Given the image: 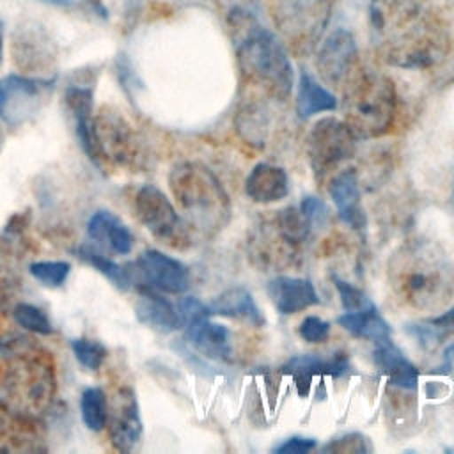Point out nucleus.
<instances>
[{
    "instance_id": "obj_34",
    "label": "nucleus",
    "mask_w": 454,
    "mask_h": 454,
    "mask_svg": "<svg viewBox=\"0 0 454 454\" xmlns=\"http://www.w3.org/2000/svg\"><path fill=\"white\" fill-rule=\"evenodd\" d=\"M332 280L340 294V301H342V309L344 312H353V310H360L365 307H371V300L365 296V293L355 286H351L349 282H344L342 278H339L337 275H332Z\"/></svg>"
},
{
    "instance_id": "obj_45",
    "label": "nucleus",
    "mask_w": 454,
    "mask_h": 454,
    "mask_svg": "<svg viewBox=\"0 0 454 454\" xmlns=\"http://www.w3.org/2000/svg\"><path fill=\"white\" fill-rule=\"evenodd\" d=\"M2 140H4V135H2V131H0V145H2Z\"/></svg>"
},
{
    "instance_id": "obj_12",
    "label": "nucleus",
    "mask_w": 454,
    "mask_h": 454,
    "mask_svg": "<svg viewBox=\"0 0 454 454\" xmlns=\"http://www.w3.org/2000/svg\"><path fill=\"white\" fill-rule=\"evenodd\" d=\"M358 67V48L353 34L346 28H335L321 43L316 55V69L321 80L342 89Z\"/></svg>"
},
{
    "instance_id": "obj_44",
    "label": "nucleus",
    "mask_w": 454,
    "mask_h": 454,
    "mask_svg": "<svg viewBox=\"0 0 454 454\" xmlns=\"http://www.w3.org/2000/svg\"><path fill=\"white\" fill-rule=\"evenodd\" d=\"M44 2H50V4H55V5H67V4H71V0H44Z\"/></svg>"
},
{
    "instance_id": "obj_6",
    "label": "nucleus",
    "mask_w": 454,
    "mask_h": 454,
    "mask_svg": "<svg viewBox=\"0 0 454 454\" xmlns=\"http://www.w3.org/2000/svg\"><path fill=\"white\" fill-rule=\"evenodd\" d=\"M57 390L55 372L35 353L12 358L0 383V401L12 413L35 417L53 401Z\"/></svg>"
},
{
    "instance_id": "obj_9",
    "label": "nucleus",
    "mask_w": 454,
    "mask_h": 454,
    "mask_svg": "<svg viewBox=\"0 0 454 454\" xmlns=\"http://www.w3.org/2000/svg\"><path fill=\"white\" fill-rule=\"evenodd\" d=\"M355 135L346 122L335 117L319 119L307 140V153L312 165V172L321 181L340 161L355 154Z\"/></svg>"
},
{
    "instance_id": "obj_5",
    "label": "nucleus",
    "mask_w": 454,
    "mask_h": 454,
    "mask_svg": "<svg viewBox=\"0 0 454 454\" xmlns=\"http://www.w3.org/2000/svg\"><path fill=\"white\" fill-rule=\"evenodd\" d=\"M172 195L190 225L200 231H218L229 218V197L215 174L200 163L184 161L168 176Z\"/></svg>"
},
{
    "instance_id": "obj_8",
    "label": "nucleus",
    "mask_w": 454,
    "mask_h": 454,
    "mask_svg": "<svg viewBox=\"0 0 454 454\" xmlns=\"http://www.w3.org/2000/svg\"><path fill=\"white\" fill-rule=\"evenodd\" d=\"M133 209L138 222L160 243L176 250L190 247L192 238L186 222L160 188L153 184L140 186L133 197Z\"/></svg>"
},
{
    "instance_id": "obj_2",
    "label": "nucleus",
    "mask_w": 454,
    "mask_h": 454,
    "mask_svg": "<svg viewBox=\"0 0 454 454\" xmlns=\"http://www.w3.org/2000/svg\"><path fill=\"white\" fill-rule=\"evenodd\" d=\"M388 278L399 301L415 310H438L454 296V264L429 239L399 247L388 261Z\"/></svg>"
},
{
    "instance_id": "obj_22",
    "label": "nucleus",
    "mask_w": 454,
    "mask_h": 454,
    "mask_svg": "<svg viewBox=\"0 0 454 454\" xmlns=\"http://www.w3.org/2000/svg\"><path fill=\"white\" fill-rule=\"evenodd\" d=\"M245 192L254 202L261 204L282 200L289 193L287 174L280 167L257 163L245 181Z\"/></svg>"
},
{
    "instance_id": "obj_11",
    "label": "nucleus",
    "mask_w": 454,
    "mask_h": 454,
    "mask_svg": "<svg viewBox=\"0 0 454 454\" xmlns=\"http://www.w3.org/2000/svg\"><path fill=\"white\" fill-rule=\"evenodd\" d=\"M96 163L108 161L115 167H133L138 160V140L128 121L114 112L101 110L94 115Z\"/></svg>"
},
{
    "instance_id": "obj_40",
    "label": "nucleus",
    "mask_w": 454,
    "mask_h": 454,
    "mask_svg": "<svg viewBox=\"0 0 454 454\" xmlns=\"http://www.w3.org/2000/svg\"><path fill=\"white\" fill-rule=\"evenodd\" d=\"M316 447V442L312 438H301V436H293L280 443L275 450L278 454H303L309 452Z\"/></svg>"
},
{
    "instance_id": "obj_14",
    "label": "nucleus",
    "mask_w": 454,
    "mask_h": 454,
    "mask_svg": "<svg viewBox=\"0 0 454 454\" xmlns=\"http://www.w3.org/2000/svg\"><path fill=\"white\" fill-rule=\"evenodd\" d=\"M135 277H140L147 287L165 291V293H183L190 286V271L188 268L154 248L145 250L138 255L133 264Z\"/></svg>"
},
{
    "instance_id": "obj_7",
    "label": "nucleus",
    "mask_w": 454,
    "mask_h": 454,
    "mask_svg": "<svg viewBox=\"0 0 454 454\" xmlns=\"http://www.w3.org/2000/svg\"><path fill=\"white\" fill-rule=\"evenodd\" d=\"M335 0H273L271 18L293 53L307 55L321 41Z\"/></svg>"
},
{
    "instance_id": "obj_38",
    "label": "nucleus",
    "mask_w": 454,
    "mask_h": 454,
    "mask_svg": "<svg viewBox=\"0 0 454 454\" xmlns=\"http://www.w3.org/2000/svg\"><path fill=\"white\" fill-rule=\"evenodd\" d=\"M323 450L325 452H342V454L356 452L358 454V452H369L371 447H369L367 440L362 434L349 433V434H344L337 440H332L328 445L323 447Z\"/></svg>"
},
{
    "instance_id": "obj_42",
    "label": "nucleus",
    "mask_w": 454,
    "mask_h": 454,
    "mask_svg": "<svg viewBox=\"0 0 454 454\" xmlns=\"http://www.w3.org/2000/svg\"><path fill=\"white\" fill-rule=\"evenodd\" d=\"M445 360H447L449 364L454 362V344H450V346L447 348V351H445Z\"/></svg>"
},
{
    "instance_id": "obj_25",
    "label": "nucleus",
    "mask_w": 454,
    "mask_h": 454,
    "mask_svg": "<svg viewBox=\"0 0 454 454\" xmlns=\"http://www.w3.org/2000/svg\"><path fill=\"white\" fill-rule=\"evenodd\" d=\"M337 323L348 330L351 335L371 340L374 344H381L390 340V326L387 321L378 314L376 307H365L353 312H344Z\"/></svg>"
},
{
    "instance_id": "obj_37",
    "label": "nucleus",
    "mask_w": 454,
    "mask_h": 454,
    "mask_svg": "<svg viewBox=\"0 0 454 454\" xmlns=\"http://www.w3.org/2000/svg\"><path fill=\"white\" fill-rule=\"evenodd\" d=\"M300 211L307 218V222L310 223L312 229L314 227H323L328 222V207L317 197H312V195L303 197V200L300 204Z\"/></svg>"
},
{
    "instance_id": "obj_17",
    "label": "nucleus",
    "mask_w": 454,
    "mask_h": 454,
    "mask_svg": "<svg viewBox=\"0 0 454 454\" xmlns=\"http://www.w3.org/2000/svg\"><path fill=\"white\" fill-rule=\"evenodd\" d=\"M268 294L280 314H296L319 303L312 282L300 277H277L270 280Z\"/></svg>"
},
{
    "instance_id": "obj_3",
    "label": "nucleus",
    "mask_w": 454,
    "mask_h": 454,
    "mask_svg": "<svg viewBox=\"0 0 454 454\" xmlns=\"http://www.w3.org/2000/svg\"><path fill=\"white\" fill-rule=\"evenodd\" d=\"M231 27L243 87L257 98L286 101L293 89V66L284 44L250 12L236 9Z\"/></svg>"
},
{
    "instance_id": "obj_27",
    "label": "nucleus",
    "mask_w": 454,
    "mask_h": 454,
    "mask_svg": "<svg viewBox=\"0 0 454 454\" xmlns=\"http://www.w3.org/2000/svg\"><path fill=\"white\" fill-rule=\"evenodd\" d=\"M284 369L293 372L298 381H303L305 378L309 381L310 376H314V374L340 376V374L348 372L349 362L344 353H333L328 358H323L319 355H300V356L291 358Z\"/></svg>"
},
{
    "instance_id": "obj_24",
    "label": "nucleus",
    "mask_w": 454,
    "mask_h": 454,
    "mask_svg": "<svg viewBox=\"0 0 454 454\" xmlns=\"http://www.w3.org/2000/svg\"><path fill=\"white\" fill-rule=\"evenodd\" d=\"M207 309H209V314L241 319L254 326L264 325V317L259 307L255 305L252 294L245 287H231L223 291L207 305Z\"/></svg>"
},
{
    "instance_id": "obj_32",
    "label": "nucleus",
    "mask_w": 454,
    "mask_h": 454,
    "mask_svg": "<svg viewBox=\"0 0 454 454\" xmlns=\"http://www.w3.org/2000/svg\"><path fill=\"white\" fill-rule=\"evenodd\" d=\"M28 271L44 287H60L69 277L71 264L66 261H35Z\"/></svg>"
},
{
    "instance_id": "obj_20",
    "label": "nucleus",
    "mask_w": 454,
    "mask_h": 454,
    "mask_svg": "<svg viewBox=\"0 0 454 454\" xmlns=\"http://www.w3.org/2000/svg\"><path fill=\"white\" fill-rule=\"evenodd\" d=\"M328 192L333 199L339 216L353 229H364L365 215L360 207V184L356 172L353 168H346L335 174L330 181Z\"/></svg>"
},
{
    "instance_id": "obj_21",
    "label": "nucleus",
    "mask_w": 454,
    "mask_h": 454,
    "mask_svg": "<svg viewBox=\"0 0 454 454\" xmlns=\"http://www.w3.org/2000/svg\"><path fill=\"white\" fill-rule=\"evenodd\" d=\"M135 314L140 323L160 333L174 332L181 325L177 307L161 296L158 289L147 286L140 291V296L135 303Z\"/></svg>"
},
{
    "instance_id": "obj_31",
    "label": "nucleus",
    "mask_w": 454,
    "mask_h": 454,
    "mask_svg": "<svg viewBox=\"0 0 454 454\" xmlns=\"http://www.w3.org/2000/svg\"><path fill=\"white\" fill-rule=\"evenodd\" d=\"M12 317L18 323V326H21L27 332L43 333V335H48L53 332V326L48 316L32 303H25V301L16 303L12 309Z\"/></svg>"
},
{
    "instance_id": "obj_41",
    "label": "nucleus",
    "mask_w": 454,
    "mask_h": 454,
    "mask_svg": "<svg viewBox=\"0 0 454 454\" xmlns=\"http://www.w3.org/2000/svg\"><path fill=\"white\" fill-rule=\"evenodd\" d=\"M11 426V419H9V410L5 408V404L0 401V440L7 434Z\"/></svg>"
},
{
    "instance_id": "obj_29",
    "label": "nucleus",
    "mask_w": 454,
    "mask_h": 454,
    "mask_svg": "<svg viewBox=\"0 0 454 454\" xmlns=\"http://www.w3.org/2000/svg\"><path fill=\"white\" fill-rule=\"evenodd\" d=\"M82 420L90 431H103L108 419V399L99 387H87L80 397Z\"/></svg>"
},
{
    "instance_id": "obj_26",
    "label": "nucleus",
    "mask_w": 454,
    "mask_h": 454,
    "mask_svg": "<svg viewBox=\"0 0 454 454\" xmlns=\"http://www.w3.org/2000/svg\"><path fill=\"white\" fill-rule=\"evenodd\" d=\"M335 96L325 89L309 71L300 73L298 92H296V112L301 119H309L321 112L335 110Z\"/></svg>"
},
{
    "instance_id": "obj_16",
    "label": "nucleus",
    "mask_w": 454,
    "mask_h": 454,
    "mask_svg": "<svg viewBox=\"0 0 454 454\" xmlns=\"http://www.w3.org/2000/svg\"><path fill=\"white\" fill-rule=\"evenodd\" d=\"M66 105L74 121L76 138L83 153L96 163V144H94V89L92 85L74 83L66 89Z\"/></svg>"
},
{
    "instance_id": "obj_15",
    "label": "nucleus",
    "mask_w": 454,
    "mask_h": 454,
    "mask_svg": "<svg viewBox=\"0 0 454 454\" xmlns=\"http://www.w3.org/2000/svg\"><path fill=\"white\" fill-rule=\"evenodd\" d=\"M12 60L27 73H41L53 60V43L44 35L41 27H25L12 34Z\"/></svg>"
},
{
    "instance_id": "obj_39",
    "label": "nucleus",
    "mask_w": 454,
    "mask_h": 454,
    "mask_svg": "<svg viewBox=\"0 0 454 454\" xmlns=\"http://www.w3.org/2000/svg\"><path fill=\"white\" fill-rule=\"evenodd\" d=\"M177 312H179L181 323H184V325H188V323H192V321H195V319H199V317L211 316L207 305H204L202 301H199V300L193 298V296L183 298V300L177 303Z\"/></svg>"
},
{
    "instance_id": "obj_28",
    "label": "nucleus",
    "mask_w": 454,
    "mask_h": 454,
    "mask_svg": "<svg viewBox=\"0 0 454 454\" xmlns=\"http://www.w3.org/2000/svg\"><path fill=\"white\" fill-rule=\"evenodd\" d=\"M78 257L87 261L90 266H94L99 273H103L115 287L119 289H129V286L135 280V273L133 270H124L122 266H119L117 262H114L112 259H108L106 255H103L101 252H98L96 248L89 247V245H82L78 248Z\"/></svg>"
},
{
    "instance_id": "obj_10",
    "label": "nucleus",
    "mask_w": 454,
    "mask_h": 454,
    "mask_svg": "<svg viewBox=\"0 0 454 454\" xmlns=\"http://www.w3.org/2000/svg\"><path fill=\"white\" fill-rule=\"evenodd\" d=\"M55 78L7 74L0 80V119L16 128L27 122L53 89Z\"/></svg>"
},
{
    "instance_id": "obj_36",
    "label": "nucleus",
    "mask_w": 454,
    "mask_h": 454,
    "mask_svg": "<svg viewBox=\"0 0 454 454\" xmlns=\"http://www.w3.org/2000/svg\"><path fill=\"white\" fill-rule=\"evenodd\" d=\"M300 337L307 342H325L330 335V323H326L325 319L317 317V316H307L301 323H300Z\"/></svg>"
},
{
    "instance_id": "obj_43",
    "label": "nucleus",
    "mask_w": 454,
    "mask_h": 454,
    "mask_svg": "<svg viewBox=\"0 0 454 454\" xmlns=\"http://www.w3.org/2000/svg\"><path fill=\"white\" fill-rule=\"evenodd\" d=\"M2 55H4V23L0 20V66H2Z\"/></svg>"
},
{
    "instance_id": "obj_23",
    "label": "nucleus",
    "mask_w": 454,
    "mask_h": 454,
    "mask_svg": "<svg viewBox=\"0 0 454 454\" xmlns=\"http://www.w3.org/2000/svg\"><path fill=\"white\" fill-rule=\"evenodd\" d=\"M374 364L388 378V381L403 390H413L419 381V369L401 353L392 340L376 344Z\"/></svg>"
},
{
    "instance_id": "obj_33",
    "label": "nucleus",
    "mask_w": 454,
    "mask_h": 454,
    "mask_svg": "<svg viewBox=\"0 0 454 454\" xmlns=\"http://www.w3.org/2000/svg\"><path fill=\"white\" fill-rule=\"evenodd\" d=\"M71 348L78 364L87 371H98L108 355L106 348L101 342L87 337L73 339Z\"/></svg>"
},
{
    "instance_id": "obj_35",
    "label": "nucleus",
    "mask_w": 454,
    "mask_h": 454,
    "mask_svg": "<svg viewBox=\"0 0 454 454\" xmlns=\"http://www.w3.org/2000/svg\"><path fill=\"white\" fill-rule=\"evenodd\" d=\"M35 353L34 339L21 333H5L0 337V355L7 358H20Z\"/></svg>"
},
{
    "instance_id": "obj_4",
    "label": "nucleus",
    "mask_w": 454,
    "mask_h": 454,
    "mask_svg": "<svg viewBox=\"0 0 454 454\" xmlns=\"http://www.w3.org/2000/svg\"><path fill=\"white\" fill-rule=\"evenodd\" d=\"M344 122L356 138L385 135L397 114L394 82L369 67H356L342 87Z\"/></svg>"
},
{
    "instance_id": "obj_1",
    "label": "nucleus",
    "mask_w": 454,
    "mask_h": 454,
    "mask_svg": "<svg viewBox=\"0 0 454 454\" xmlns=\"http://www.w3.org/2000/svg\"><path fill=\"white\" fill-rule=\"evenodd\" d=\"M369 21L378 51L390 66L427 69L449 53L443 20L417 0H372Z\"/></svg>"
},
{
    "instance_id": "obj_18",
    "label": "nucleus",
    "mask_w": 454,
    "mask_h": 454,
    "mask_svg": "<svg viewBox=\"0 0 454 454\" xmlns=\"http://www.w3.org/2000/svg\"><path fill=\"white\" fill-rule=\"evenodd\" d=\"M186 339L195 349H199L202 355L209 358L223 362H229L232 358L229 330L223 325L211 321L209 316L188 323Z\"/></svg>"
},
{
    "instance_id": "obj_13",
    "label": "nucleus",
    "mask_w": 454,
    "mask_h": 454,
    "mask_svg": "<svg viewBox=\"0 0 454 454\" xmlns=\"http://www.w3.org/2000/svg\"><path fill=\"white\" fill-rule=\"evenodd\" d=\"M114 449L129 452L140 442L142 419L138 411V401L129 387H121L108 403L106 427Z\"/></svg>"
},
{
    "instance_id": "obj_30",
    "label": "nucleus",
    "mask_w": 454,
    "mask_h": 454,
    "mask_svg": "<svg viewBox=\"0 0 454 454\" xmlns=\"http://www.w3.org/2000/svg\"><path fill=\"white\" fill-rule=\"evenodd\" d=\"M410 332L419 339L422 346H427V348L436 346L445 337L454 333V309H450L442 316H436L410 326Z\"/></svg>"
},
{
    "instance_id": "obj_19",
    "label": "nucleus",
    "mask_w": 454,
    "mask_h": 454,
    "mask_svg": "<svg viewBox=\"0 0 454 454\" xmlns=\"http://www.w3.org/2000/svg\"><path fill=\"white\" fill-rule=\"evenodd\" d=\"M87 234L92 241L108 250L126 255L133 250L135 238L124 222L108 209H98L87 222Z\"/></svg>"
}]
</instances>
